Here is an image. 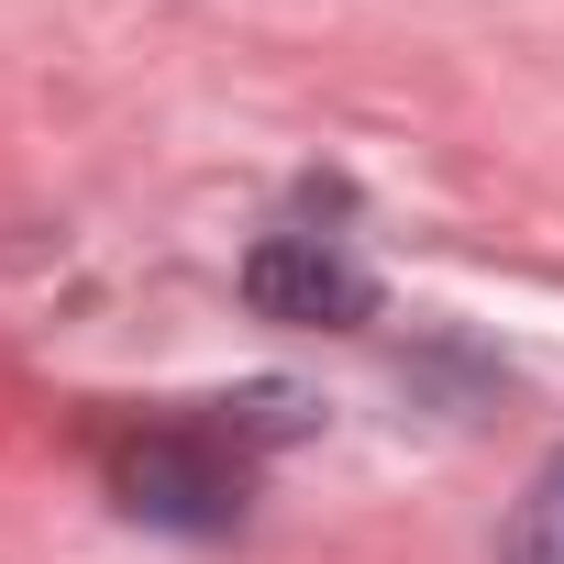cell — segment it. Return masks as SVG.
Segmentation results:
<instances>
[{
    "mask_svg": "<svg viewBox=\"0 0 564 564\" xmlns=\"http://www.w3.org/2000/svg\"><path fill=\"white\" fill-rule=\"evenodd\" d=\"M111 487H122V509L133 520H155V531H232L243 520V454L210 432V421H166V432H144L122 465H111Z\"/></svg>",
    "mask_w": 564,
    "mask_h": 564,
    "instance_id": "obj_1",
    "label": "cell"
},
{
    "mask_svg": "<svg viewBox=\"0 0 564 564\" xmlns=\"http://www.w3.org/2000/svg\"><path fill=\"white\" fill-rule=\"evenodd\" d=\"M243 300H254V322H289V333H366L377 322V276L333 232H265L243 254Z\"/></svg>",
    "mask_w": 564,
    "mask_h": 564,
    "instance_id": "obj_2",
    "label": "cell"
},
{
    "mask_svg": "<svg viewBox=\"0 0 564 564\" xmlns=\"http://www.w3.org/2000/svg\"><path fill=\"white\" fill-rule=\"evenodd\" d=\"M509 564H564V454L531 476V498L509 520Z\"/></svg>",
    "mask_w": 564,
    "mask_h": 564,
    "instance_id": "obj_3",
    "label": "cell"
}]
</instances>
